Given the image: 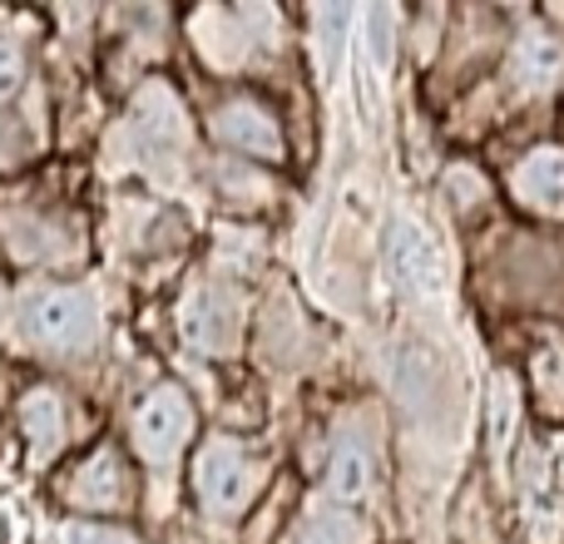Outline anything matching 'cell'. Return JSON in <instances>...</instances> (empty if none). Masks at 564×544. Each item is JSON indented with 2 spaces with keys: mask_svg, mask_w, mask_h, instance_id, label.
I'll return each mask as SVG.
<instances>
[{
  "mask_svg": "<svg viewBox=\"0 0 564 544\" xmlns=\"http://www.w3.org/2000/svg\"><path fill=\"white\" fill-rule=\"evenodd\" d=\"M69 510H85V515H124L129 500H134V476H129V460L119 446H95L89 456L75 460V470L59 486Z\"/></svg>",
  "mask_w": 564,
  "mask_h": 544,
  "instance_id": "obj_6",
  "label": "cell"
},
{
  "mask_svg": "<svg viewBox=\"0 0 564 544\" xmlns=\"http://www.w3.org/2000/svg\"><path fill=\"white\" fill-rule=\"evenodd\" d=\"M263 490V466L234 436H208L194 456V496L208 515L238 520Z\"/></svg>",
  "mask_w": 564,
  "mask_h": 544,
  "instance_id": "obj_1",
  "label": "cell"
},
{
  "mask_svg": "<svg viewBox=\"0 0 564 544\" xmlns=\"http://www.w3.org/2000/svg\"><path fill=\"white\" fill-rule=\"evenodd\" d=\"M194 431H198L194 396H188L184 387H174V381L144 391V401H139L134 416H129V440H134L139 456L159 470L174 466V460L194 446Z\"/></svg>",
  "mask_w": 564,
  "mask_h": 544,
  "instance_id": "obj_3",
  "label": "cell"
},
{
  "mask_svg": "<svg viewBox=\"0 0 564 544\" xmlns=\"http://www.w3.org/2000/svg\"><path fill=\"white\" fill-rule=\"evenodd\" d=\"M351 540H357V530H351L347 520H341V515H322L317 525L302 530L297 544H351Z\"/></svg>",
  "mask_w": 564,
  "mask_h": 544,
  "instance_id": "obj_15",
  "label": "cell"
},
{
  "mask_svg": "<svg viewBox=\"0 0 564 544\" xmlns=\"http://www.w3.org/2000/svg\"><path fill=\"white\" fill-rule=\"evenodd\" d=\"M178 331L198 357H234L238 337H243V302L234 287L218 282H198L178 302Z\"/></svg>",
  "mask_w": 564,
  "mask_h": 544,
  "instance_id": "obj_5",
  "label": "cell"
},
{
  "mask_svg": "<svg viewBox=\"0 0 564 544\" xmlns=\"http://www.w3.org/2000/svg\"><path fill=\"white\" fill-rule=\"evenodd\" d=\"M560 75H564L560 40L545 35V30H530V35H520V45H516V79H520V89L540 95V89H550Z\"/></svg>",
  "mask_w": 564,
  "mask_h": 544,
  "instance_id": "obj_11",
  "label": "cell"
},
{
  "mask_svg": "<svg viewBox=\"0 0 564 544\" xmlns=\"http://www.w3.org/2000/svg\"><path fill=\"white\" fill-rule=\"evenodd\" d=\"M208 129L224 149L234 154H248L258 164H278L282 159V124L278 109L268 99H258L253 89H228L208 105Z\"/></svg>",
  "mask_w": 564,
  "mask_h": 544,
  "instance_id": "obj_4",
  "label": "cell"
},
{
  "mask_svg": "<svg viewBox=\"0 0 564 544\" xmlns=\"http://www.w3.org/2000/svg\"><path fill=\"white\" fill-rule=\"evenodd\" d=\"M20 436H25V450L35 466L55 460L69 440V411H65V396L55 387H30L20 396Z\"/></svg>",
  "mask_w": 564,
  "mask_h": 544,
  "instance_id": "obj_9",
  "label": "cell"
},
{
  "mask_svg": "<svg viewBox=\"0 0 564 544\" xmlns=\"http://www.w3.org/2000/svg\"><path fill=\"white\" fill-rule=\"evenodd\" d=\"M391 253H397V272H401L406 282H426L431 272H436L426 238H421L416 228H397V243H391Z\"/></svg>",
  "mask_w": 564,
  "mask_h": 544,
  "instance_id": "obj_13",
  "label": "cell"
},
{
  "mask_svg": "<svg viewBox=\"0 0 564 544\" xmlns=\"http://www.w3.org/2000/svg\"><path fill=\"white\" fill-rule=\"evenodd\" d=\"M129 119H134V134L144 144V154H178L188 144V109L164 79H149L139 89Z\"/></svg>",
  "mask_w": 564,
  "mask_h": 544,
  "instance_id": "obj_7",
  "label": "cell"
},
{
  "mask_svg": "<svg viewBox=\"0 0 564 544\" xmlns=\"http://www.w3.org/2000/svg\"><path fill=\"white\" fill-rule=\"evenodd\" d=\"M510 188L535 214H550V218L564 214V149H535V154H525L516 164V174H510Z\"/></svg>",
  "mask_w": 564,
  "mask_h": 544,
  "instance_id": "obj_10",
  "label": "cell"
},
{
  "mask_svg": "<svg viewBox=\"0 0 564 544\" xmlns=\"http://www.w3.org/2000/svg\"><path fill=\"white\" fill-rule=\"evenodd\" d=\"M0 317H6V292H0Z\"/></svg>",
  "mask_w": 564,
  "mask_h": 544,
  "instance_id": "obj_16",
  "label": "cell"
},
{
  "mask_svg": "<svg viewBox=\"0 0 564 544\" xmlns=\"http://www.w3.org/2000/svg\"><path fill=\"white\" fill-rule=\"evenodd\" d=\"M20 85H25V55L10 40H0V105H10L20 95Z\"/></svg>",
  "mask_w": 564,
  "mask_h": 544,
  "instance_id": "obj_14",
  "label": "cell"
},
{
  "mask_svg": "<svg viewBox=\"0 0 564 544\" xmlns=\"http://www.w3.org/2000/svg\"><path fill=\"white\" fill-rule=\"evenodd\" d=\"M25 331L35 347L79 357L99 341V307L85 287H35L25 297Z\"/></svg>",
  "mask_w": 564,
  "mask_h": 544,
  "instance_id": "obj_2",
  "label": "cell"
},
{
  "mask_svg": "<svg viewBox=\"0 0 564 544\" xmlns=\"http://www.w3.org/2000/svg\"><path fill=\"white\" fill-rule=\"evenodd\" d=\"M327 490L337 500H361L371 490V450L361 440H351V436L337 440L332 466H327Z\"/></svg>",
  "mask_w": 564,
  "mask_h": 544,
  "instance_id": "obj_12",
  "label": "cell"
},
{
  "mask_svg": "<svg viewBox=\"0 0 564 544\" xmlns=\"http://www.w3.org/2000/svg\"><path fill=\"white\" fill-rule=\"evenodd\" d=\"M6 238H10V253L20 263H35V268H65L79 258L75 243V224L69 218H50V214H10L6 218Z\"/></svg>",
  "mask_w": 564,
  "mask_h": 544,
  "instance_id": "obj_8",
  "label": "cell"
}]
</instances>
